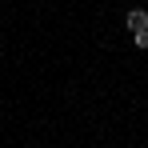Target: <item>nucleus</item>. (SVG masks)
Segmentation results:
<instances>
[{
  "mask_svg": "<svg viewBox=\"0 0 148 148\" xmlns=\"http://www.w3.org/2000/svg\"><path fill=\"white\" fill-rule=\"evenodd\" d=\"M128 28H132V32H144L148 28V12L144 8H132V12H128Z\"/></svg>",
  "mask_w": 148,
  "mask_h": 148,
  "instance_id": "f257e3e1",
  "label": "nucleus"
},
{
  "mask_svg": "<svg viewBox=\"0 0 148 148\" xmlns=\"http://www.w3.org/2000/svg\"><path fill=\"white\" fill-rule=\"evenodd\" d=\"M132 44H136V48H148V28L144 32H132Z\"/></svg>",
  "mask_w": 148,
  "mask_h": 148,
  "instance_id": "f03ea898",
  "label": "nucleus"
}]
</instances>
